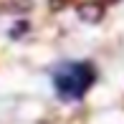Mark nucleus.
I'll use <instances>...</instances> for the list:
<instances>
[{
  "label": "nucleus",
  "instance_id": "nucleus-1",
  "mask_svg": "<svg viewBox=\"0 0 124 124\" xmlns=\"http://www.w3.org/2000/svg\"><path fill=\"white\" fill-rule=\"evenodd\" d=\"M96 81V74L89 63H66L53 74V86L58 91L61 99L76 101L91 89V84Z\"/></svg>",
  "mask_w": 124,
  "mask_h": 124
},
{
  "label": "nucleus",
  "instance_id": "nucleus-2",
  "mask_svg": "<svg viewBox=\"0 0 124 124\" xmlns=\"http://www.w3.org/2000/svg\"><path fill=\"white\" fill-rule=\"evenodd\" d=\"M78 18L86 20V23H99L101 18H104V5L101 3H81L78 5Z\"/></svg>",
  "mask_w": 124,
  "mask_h": 124
},
{
  "label": "nucleus",
  "instance_id": "nucleus-3",
  "mask_svg": "<svg viewBox=\"0 0 124 124\" xmlns=\"http://www.w3.org/2000/svg\"><path fill=\"white\" fill-rule=\"evenodd\" d=\"M31 0H5V3H0V10H5V13H18V10H28L31 8Z\"/></svg>",
  "mask_w": 124,
  "mask_h": 124
},
{
  "label": "nucleus",
  "instance_id": "nucleus-4",
  "mask_svg": "<svg viewBox=\"0 0 124 124\" xmlns=\"http://www.w3.org/2000/svg\"><path fill=\"white\" fill-rule=\"evenodd\" d=\"M23 31H28V23H18V25H13V28H10V38H20V36H23Z\"/></svg>",
  "mask_w": 124,
  "mask_h": 124
}]
</instances>
